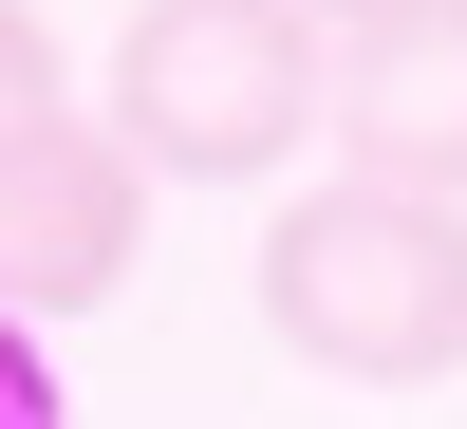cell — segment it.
I'll use <instances>...</instances> for the list:
<instances>
[{
	"label": "cell",
	"mask_w": 467,
	"mask_h": 429,
	"mask_svg": "<svg viewBox=\"0 0 467 429\" xmlns=\"http://www.w3.org/2000/svg\"><path fill=\"white\" fill-rule=\"evenodd\" d=\"M131 261H150V169L112 131H19L0 149V318L19 336H57V318H112L131 299Z\"/></svg>",
	"instance_id": "3957f363"
},
{
	"label": "cell",
	"mask_w": 467,
	"mask_h": 429,
	"mask_svg": "<svg viewBox=\"0 0 467 429\" xmlns=\"http://www.w3.org/2000/svg\"><path fill=\"white\" fill-rule=\"evenodd\" d=\"M262 336L299 373H337V393H431V373H467V206L374 187V169H318L262 224Z\"/></svg>",
	"instance_id": "6da1fadb"
},
{
	"label": "cell",
	"mask_w": 467,
	"mask_h": 429,
	"mask_svg": "<svg viewBox=\"0 0 467 429\" xmlns=\"http://www.w3.org/2000/svg\"><path fill=\"white\" fill-rule=\"evenodd\" d=\"M299 19H318V37H374V19H411V0H299Z\"/></svg>",
	"instance_id": "52a82bcc"
},
{
	"label": "cell",
	"mask_w": 467,
	"mask_h": 429,
	"mask_svg": "<svg viewBox=\"0 0 467 429\" xmlns=\"http://www.w3.org/2000/svg\"><path fill=\"white\" fill-rule=\"evenodd\" d=\"M0 429H75V393H57V355H37L19 318H0Z\"/></svg>",
	"instance_id": "8992f818"
},
{
	"label": "cell",
	"mask_w": 467,
	"mask_h": 429,
	"mask_svg": "<svg viewBox=\"0 0 467 429\" xmlns=\"http://www.w3.org/2000/svg\"><path fill=\"white\" fill-rule=\"evenodd\" d=\"M318 94L337 56L299 0H131L112 37V149L150 187H281L318 149Z\"/></svg>",
	"instance_id": "7a4b0ae2"
},
{
	"label": "cell",
	"mask_w": 467,
	"mask_h": 429,
	"mask_svg": "<svg viewBox=\"0 0 467 429\" xmlns=\"http://www.w3.org/2000/svg\"><path fill=\"white\" fill-rule=\"evenodd\" d=\"M318 149H337V169H374V187H431V206H467V0H411V19L337 37Z\"/></svg>",
	"instance_id": "277c9868"
},
{
	"label": "cell",
	"mask_w": 467,
	"mask_h": 429,
	"mask_svg": "<svg viewBox=\"0 0 467 429\" xmlns=\"http://www.w3.org/2000/svg\"><path fill=\"white\" fill-rule=\"evenodd\" d=\"M75 112V56H57V19H37V0H0V149L19 131H57Z\"/></svg>",
	"instance_id": "5b68a950"
}]
</instances>
